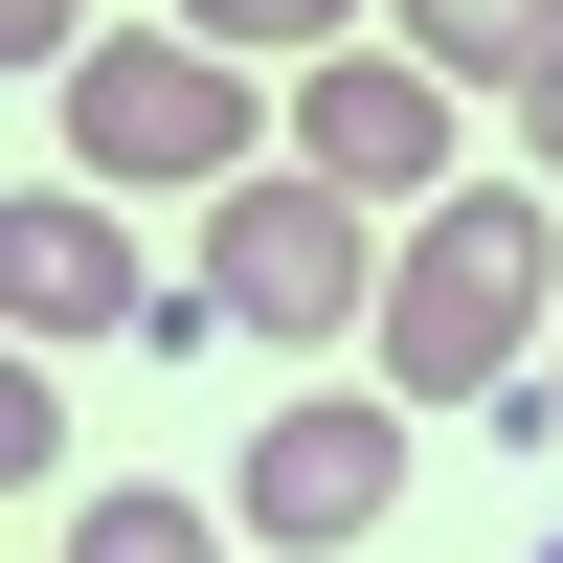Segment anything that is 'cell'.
<instances>
[{"label":"cell","instance_id":"6da1fadb","mask_svg":"<svg viewBox=\"0 0 563 563\" xmlns=\"http://www.w3.org/2000/svg\"><path fill=\"white\" fill-rule=\"evenodd\" d=\"M541 339H563V225H541V180L406 203V249H384V384L451 429V406H519Z\"/></svg>","mask_w":563,"mask_h":563},{"label":"cell","instance_id":"7a4b0ae2","mask_svg":"<svg viewBox=\"0 0 563 563\" xmlns=\"http://www.w3.org/2000/svg\"><path fill=\"white\" fill-rule=\"evenodd\" d=\"M384 249H406V225H384V203H339L316 158L203 180V316H225V339H271V361H316V339H384Z\"/></svg>","mask_w":563,"mask_h":563},{"label":"cell","instance_id":"3957f363","mask_svg":"<svg viewBox=\"0 0 563 563\" xmlns=\"http://www.w3.org/2000/svg\"><path fill=\"white\" fill-rule=\"evenodd\" d=\"M406 429H429L406 384H294V406L249 429V474H225V519H249L271 563H339V541H384V496H406Z\"/></svg>","mask_w":563,"mask_h":563},{"label":"cell","instance_id":"277c9868","mask_svg":"<svg viewBox=\"0 0 563 563\" xmlns=\"http://www.w3.org/2000/svg\"><path fill=\"white\" fill-rule=\"evenodd\" d=\"M45 113H68V158H90V180H249V68H225L203 23H135V45H90Z\"/></svg>","mask_w":563,"mask_h":563},{"label":"cell","instance_id":"5b68a950","mask_svg":"<svg viewBox=\"0 0 563 563\" xmlns=\"http://www.w3.org/2000/svg\"><path fill=\"white\" fill-rule=\"evenodd\" d=\"M451 113H474V90L429 68V45H339V68H294V158L339 180V203H451Z\"/></svg>","mask_w":563,"mask_h":563},{"label":"cell","instance_id":"8992f818","mask_svg":"<svg viewBox=\"0 0 563 563\" xmlns=\"http://www.w3.org/2000/svg\"><path fill=\"white\" fill-rule=\"evenodd\" d=\"M0 294H23V339H225L203 294H135L113 180H23V203H0Z\"/></svg>","mask_w":563,"mask_h":563},{"label":"cell","instance_id":"52a82bcc","mask_svg":"<svg viewBox=\"0 0 563 563\" xmlns=\"http://www.w3.org/2000/svg\"><path fill=\"white\" fill-rule=\"evenodd\" d=\"M384 45H429L474 113H519V90L563 68V0H384Z\"/></svg>","mask_w":563,"mask_h":563},{"label":"cell","instance_id":"ba28073f","mask_svg":"<svg viewBox=\"0 0 563 563\" xmlns=\"http://www.w3.org/2000/svg\"><path fill=\"white\" fill-rule=\"evenodd\" d=\"M225 541H249L225 496H158V474H113V496H90V519L45 541V563H225Z\"/></svg>","mask_w":563,"mask_h":563},{"label":"cell","instance_id":"9c48e42d","mask_svg":"<svg viewBox=\"0 0 563 563\" xmlns=\"http://www.w3.org/2000/svg\"><path fill=\"white\" fill-rule=\"evenodd\" d=\"M180 23H203L225 68H339V45L384 23V0H180Z\"/></svg>","mask_w":563,"mask_h":563},{"label":"cell","instance_id":"30bf717a","mask_svg":"<svg viewBox=\"0 0 563 563\" xmlns=\"http://www.w3.org/2000/svg\"><path fill=\"white\" fill-rule=\"evenodd\" d=\"M0 45H23V68L68 90V68H90V0H0Z\"/></svg>","mask_w":563,"mask_h":563},{"label":"cell","instance_id":"8fae6325","mask_svg":"<svg viewBox=\"0 0 563 563\" xmlns=\"http://www.w3.org/2000/svg\"><path fill=\"white\" fill-rule=\"evenodd\" d=\"M474 429H563V339H541V384H519V406H474Z\"/></svg>","mask_w":563,"mask_h":563},{"label":"cell","instance_id":"7c38bea8","mask_svg":"<svg viewBox=\"0 0 563 563\" xmlns=\"http://www.w3.org/2000/svg\"><path fill=\"white\" fill-rule=\"evenodd\" d=\"M519 135H541V180H563V68H541V90H519Z\"/></svg>","mask_w":563,"mask_h":563},{"label":"cell","instance_id":"4fadbf2b","mask_svg":"<svg viewBox=\"0 0 563 563\" xmlns=\"http://www.w3.org/2000/svg\"><path fill=\"white\" fill-rule=\"evenodd\" d=\"M519 563H563V519H541V541H519Z\"/></svg>","mask_w":563,"mask_h":563}]
</instances>
